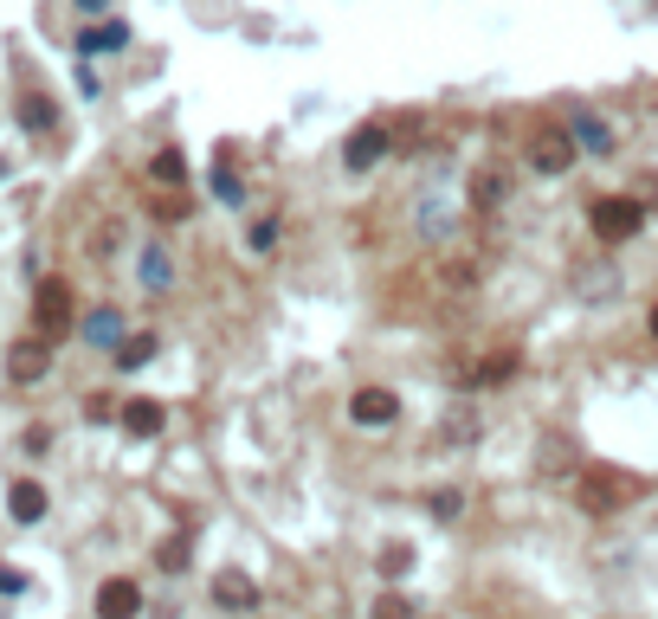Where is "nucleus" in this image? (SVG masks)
I'll return each instance as SVG.
<instances>
[{"label": "nucleus", "instance_id": "15", "mask_svg": "<svg viewBox=\"0 0 658 619\" xmlns=\"http://www.w3.org/2000/svg\"><path fill=\"white\" fill-rule=\"evenodd\" d=\"M123 39H130V26H117V20H110V26H97V33H84V39H77V52H117Z\"/></svg>", "mask_w": 658, "mask_h": 619}, {"label": "nucleus", "instance_id": "3", "mask_svg": "<svg viewBox=\"0 0 658 619\" xmlns=\"http://www.w3.org/2000/svg\"><path fill=\"white\" fill-rule=\"evenodd\" d=\"M72 284L65 277H39V290H33V330L46 336V343H65L72 336Z\"/></svg>", "mask_w": 658, "mask_h": 619}, {"label": "nucleus", "instance_id": "24", "mask_svg": "<svg viewBox=\"0 0 658 619\" xmlns=\"http://www.w3.org/2000/svg\"><path fill=\"white\" fill-rule=\"evenodd\" d=\"M646 323H653V336H658V303H653V317H646Z\"/></svg>", "mask_w": 658, "mask_h": 619}, {"label": "nucleus", "instance_id": "8", "mask_svg": "<svg viewBox=\"0 0 658 619\" xmlns=\"http://www.w3.org/2000/svg\"><path fill=\"white\" fill-rule=\"evenodd\" d=\"M7 510H13V523H39V516L52 510V497H46L39 478H13L7 484Z\"/></svg>", "mask_w": 658, "mask_h": 619}, {"label": "nucleus", "instance_id": "23", "mask_svg": "<svg viewBox=\"0 0 658 619\" xmlns=\"http://www.w3.org/2000/svg\"><path fill=\"white\" fill-rule=\"evenodd\" d=\"M104 7H110V0H77V13H104Z\"/></svg>", "mask_w": 658, "mask_h": 619}, {"label": "nucleus", "instance_id": "9", "mask_svg": "<svg viewBox=\"0 0 658 619\" xmlns=\"http://www.w3.org/2000/svg\"><path fill=\"white\" fill-rule=\"evenodd\" d=\"M381 155H387V123H362L356 136L343 142V162H349L356 175H362V168H374Z\"/></svg>", "mask_w": 658, "mask_h": 619}, {"label": "nucleus", "instance_id": "11", "mask_svg": "<svg viewBox=\"0 0 658 619\" xmlns=\"http://www.w3.org/2000/svg\"><path fill=\"white\" fill-rule=\"evenodd\" d=\"M214 600L226 607V614H239V607H252V600H259V587H252L246 574H232V568H226V574H214Z\"/></svg>", "mask_w": 658, "mask_h": 619}, {"label": "nucleus", "instance_id": "6", "mask_svg": "<svg viewBox=\"0 0 658 619\" xmlns=\"http://www.w3.org/2000/svg\"><path fill=\"white\" fill-rule=\"evenodd\" d=\"M46 368H52V343L46 336H26V343L7 348V381L33 388V381H46Z\"/></svg>", "mask_w": 658, "mask_h": 619}, {"label": "nucleus", "instance_id": "12", "mask_svg": "<svg viewBox=\"0 0 658 619\" xmlns=\"http://www.w3.org/2000/svg\"><path fill=\"white\" fill-rule=\"evenodd\" d=\"M569 130H575V142H582L587 155H613V130H607L600 117H587V110H575V123H569Z\"/></svg>", "mask_w": 658, "mask_h": 619}, {"label": "nucleus", "instance_id": "20", "mask_svg": "<svg viewBox=\"0 0 658 619\" xmlns=\"http://www.w3.org/2000/svg\"><path fill=\"white\" fill-rule=\"evenodd\" d=\"M155 213H161V219H188V213H194V201H188V194H168Z\"/></svg>", "mask_w": 658, "mask_h": 619}, {"label": "nucleus", "instance_id": "5", "mask_svg": "<svg viewBox=\"0 0 658 619\" xmlns=\"http://www.w3.org/2000/svg\"><path fill=\"white\" fill-rule=\"evenodd\" d=\"M97 619H143V581L130 574L97 581Z\"/></svg>", "mask_w": 658, "mask_h": 619}, {"label": "nucleus", "instance_id": "4", "mask_svg": "<svg viewBox=\"0 0 658 619\" xmlns=\"http://www.w3.org/2000/svg\"><path fill=\"white\" fill-rule=\"evenodd\" d=\"M523 155H529V168H536V175H569V168L582 162L575 130H562V123H536L529 142H523Z\"/></svg>", "mask_w": 658, "mask_h": 619}, {"label": "nucleus", "instance_id": "16", "mask_svg": "<svg viewBox=\"0 0 658 619\" xmlns=\"http://www.w3.org/2000/svg\"><path fill=\"white\" fill-rule=\"evenodd\" d=\"M498 194H504V175L498 168H478L471 175V206H498Z\"/></svg>", "mask_w": 658, "mask_h": 619}, {"label": "nucleus", "instance_id": "21", "mask_svg": "<svg viewBox=\"0 0 658 619\" xmlns=\"http://www.w3.org/2000/svg\"><path fill=\"white\" fill-rule=\"evenodd\" d=\"M26 123H33V130H52V110H46V97H26Z\"/></svg>", "mask_w": 658, "mask_h": 619}, {"label": "nucleus", "instance_id": "19", "mask_svg": "<svg viewBox=\"0 0 658 619\" xmlns=\"http://www.w3.org/2000/svg\"><path fill=\"white\" fill-rule=\"evenodd\" d=\"M143 277L155 284V290L168 284V252H161V246H148V252H143Z\"/></svg>", "mask_w": 658, "mask_h": 619}, {"label": "nucleus", "instance_id": "13", "mask_svg": "<svg viewBox=\"0 0 658 619\" xmlns=\"http://www.w3.org/2000/svg\"><path fill=\"white\" fill-rule=\"evenodd\" d=\"M148 181H155V188H181V181H188V162H181V148H155V162H148Z\"/></svg>", "mask_w": 658, "mask_h": 619}, {"label": "nucleus", "instance_id": "18", "mask_svg": "<svg viewBox=\"0 0 658 619\" xmlns=\"http://www.w3.org/2000/svg\"><path fill=\"white\" fill-rule=\"evenodd\" d=\"M155 355V336H136V343H117V368H143Z\"/></svg>", "mask_w": 658, "mask_h": 619}, {"label": "nucleus", "instance_id": "2", "mask_svg": "<svg viewBox=\"0 0 658 619\" xmlns=\"http://www.w3.org/2000/svg\"><path fill=\"white\" fill-rule=\"evenodd\" d=\"M587 226H594V239H607V246H626V239H639V226H646V206L633 201V194H600V201H587Z\"/></svg>", "mask_w": 658, "mask_h": 619}, {"label": "nucleus", "instance_id": "10", "mask_svg": "<svg viewBox=\"0 0 658 619\" xmlns=\"http://www.w3.org/2000/svg\"><path fill=\"white\" fill-rule=\"evenodd\" d=\"M161 426H168V407H161V401H130V407H123V432H130V439H155Z\"/></svg>", "mask_w": 658, "mask_h": 619}, {"label": "nucleus", "instance_id": "17", "mask_svg": "<svg viewBox=\"0 0 658 619\" xmlns=\"http://www.w3.org/2000/svg\"><path fill=\"white\" fill-rule=\"evenodd\" d=\"M84 336H91V343H117V336H123V317H117V310H97V317H91V323H84Z\"/></svg>", "mask_w": 658, "mask_h": 619}, {"label": "nucleus", "instance_id": "7", "mask_svg": "<svg viewBox=\"0 0 658 619\" xmlns=\"http://www.w3.org/2000/svg\"><path fill=\"white\" fill-rule=\"evenodd\" d=\"M349 419L356 426H394L400 419V394L394 388H356L349 394Z\"/></svg>", "mask_w": 658, "mask_h": 619}, {"label": "nucleus", "instance_id": "1", "mask_svg": "<svg viewBox=\"0 0 658 619\" xmlns=\"http://www.w3.org/2000/svg\"><path fill=\"white\" fill-rule=\"evenodd\" d=\"M653 484L633 478V472H613V465H594L582 484H575V497H582L587 516H613V510H626V503H639Z\"/></svg>", "mask_w": 658, "mask_h": 619}, {"label": "nucleus", "instance_id": "14", "mask_svg": "<svg viewBox=\"0 0 658 619\" xmlns=\"http://www.w3.org/2000/svg\"><path fill=\"white\" fill-rule=\"evenodd\" d=\"M516 374V355L504 348V355H484V368H471L465 381H478V388H491V381H511Z\"/></svg>", "mask_w": 658, "mask_h": 619}, {"label": "nucleus", "instance_id": "22", "mask_svg": "<svg viewBox=\"0 0 658 619\" xmlns=\"http://www.w3.org/2000/svg\"><path fill=\"white\" fill-rule=\"evenodd\" d=\"M381 574H407V549H387V555H381Z\"/></svg>", "mask_w": 658, "mask_h": 619}]
</instances>
